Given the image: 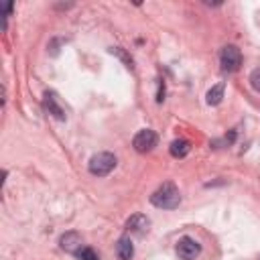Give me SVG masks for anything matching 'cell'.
<instances>
[{"mask_svg": "<svg viewBox=\"0 0 260 260\" xmlns=\"http://www.w3.org/2000/svg\"><path fill=\"white\" fill-rule=\"evenodd\" d=\"M169 150H171V154H173L175 158H183V156H187V154H189V150H191V144H189L187 140L179 138V140H173V142H171Z\"/></svg>", "mask_w": 260, "mask_h": 260, "instance_id": "10", "label": "cell"}, {"mask_svg": "<svg viewBox=\"0 0 260 260\" xmlns=\"http://www.w3.org/2000/svg\"><path fill=\"white\" fill-rule=\"evenodd\" d=\"M221 100H223V83H217L207 91V104L217 106V104H221Z\"/></svg>", "mask_w": 260, "mask_h": 260, "instance_id": "11", "label": "cell"}, {"mask_svg": "<svg viewBox=\"0 0 260 260\" xmlns=\"http://www.w3.org/2000/svg\"><path fill=\"white\" fill-rule=\"evenodd\" d=\"M250 85L260 93V67L252 71V75H250Z\"/></svg>", "mask_w": 260, "mask_h": 260, "instance_id": "13", "label": "cell"}, {"mask_svg": "<svg viewBox=\"0 0 260 260\" xmlns=\"http://www.w3.org/2000/svg\"><path fill=\"white\" fill-rule=\"evenodd\" d=\"M126 228H128L132 234H136V236H144V234L148 232V228H150V219H148L146 215H142V213H136V215H132V217L128 219Z\"/></svg>", "mask_w": 260, "mask_h": 260, "instance_id": "7", "label": "cell"}, {"mask_svg": "<svg viewBox=\"0 0 260 260\" xmlns=\"http://www.w3.org/2000/svg\"><path fill=\"white\" fill-rule=\"evenodd\" d=\"M116 156L112 154V152H98V154H93L91 158H89V173L91 175H95V177H106V175H110L112 171H114V167H116Z\"/></svg>", "mask_w": 260, "mask_h": 260, "instance_id": "2", "label": "cell"}, {"mask_svg": "<svg viewBox=\"0 0 260 260\" xmlns=\"http://www.w3.org/2000/svg\"><path fill=\"white\" fill-rule=\"evenodd\" d=\"M116 254L120 260H132L134 256V246H132V240L128 236H122L118 240V246H116Z\"/></svg>", "mask_w": 260, "mask_h": 260, "instance_id": "9", "label": "cell"}, {"mask_svg": "<svg viewBox=\"0 0 260 260\" xmlns=\"http://www.w3.org/2000/svg\"><path fill=\"white\" fill-rule=\"evenodd\" d=\"M156 142H158L156 132L150 130V128H144V130H140V132L134 136L132 146H134L138 152H150V150L156 146Z\"/></svg>", "mask_w": 260, "mask_h": 260, "instance_id": "4", "label": "cell"}, {"mask_svg": "<svg viewBox=\"0 0 260 260\" xmlns=\"http://www.w3.org/2000/svg\"><path fill=\"white\" fill-rule=\"evenodd\" d=\"M43 104H45V110H47L53 118H57V120H65V110L57 104V98H55L53 91H47V93H45Z\"/></svg>", "mask_w": 260, "mask_h": 260, "instance_id": "8", "label": "cell"}, {"mask_svg": "<svg viewBox=\"0 0 260 260\" xmlns=\"http://www.w3.org/2000/svg\"><path fill=\"white\" fill-rule=\"evenodd\" d=\"M177 256L181 258V260H195L197 256H199V252H201V246H199V242H195L193 238H181L179 242H177Z\"/></svg>", "mask_w": 260, "mask_h": 260, "instance_id": "5", "label": "cell"}, {"mask_svg": "<svg viewBox=\"0 0 260 260\" xmlns=\"http://www.w3.org/2000/svg\"><path fill=\"white\" fill-rule=\"evenodd\" d=\"M150 203L154 207H160V209H175L181 203V193H179L175 183H162L150 195Z\"/></svg>", "mask_w": 260, "mask_h": 260, "instance_id": "1", "label": "cell"}, {"mask_svg": "<svg viewBox=\"0 0 260 260\" xmlns=\"http://www.w3.org/2000/svg\"><path fill=\"white\" fill-rule=\"evenodd\" d=\"M77 258H79V260H100L98 254H95V250H93V248H87V246H83V248L77 252Z\"/></svg>", "mask_w": 260, "mask_h": 260, "instance_id": "12", "label": "cell"}, {"mask_svg": "<svg viewBox=\"0 0 260 260\" xmlns=\"http://www.w3.org/2000/svg\"><path fill=\"white\" fill-rule=\"evenodd\" d=\"M81 244H83V240H81V236H79L77 232H67V234H63L61 240H59V246H61L65 252L75 254V256H77V252L83 248Z\"/></svg>", "mask_w": 260, "mask_h": 260, "instance_id": "6", "label": "cell"}, {"mask_svg": "<svg viewBox=\"0 0 260 260\" xmlns=\"http://www.w3.org/2000/svg\"><path fill=\"white\" fill-rule=\"evenodd\" d=\"M219 63L223 71H238L242 65V53L236 45H225L219 53Z\"/></svg>", "mask_w": 260, "mask_h": 260, "instance_id": "3", "label": "cell"}]
</instances>
